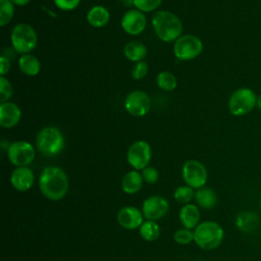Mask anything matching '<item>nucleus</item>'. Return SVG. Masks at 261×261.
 I'll return each instance as SVG.
<instances>
[{
	"label": "nucleus",
	"mask_w": 261,
	"mask_h": 261,
	"mask_svg": "<svg viewBox=\"0 0 261 261\" xmlns=\"http://www.w3.org/2000/svg\"><path fill=\"white\" fill-rule=\"evenodd\" d=\"M39 188L47 199L52 201L61 200L68 191L67 175L60 167L47 166L39 177Z\"/></svg>",
	"instance_id": "nucleus-1"
},
{
	"label": "nucleus",
	"mask_w": 261,
	"mask_h": 261,
	"mask_svg": "<svg viewBox=\"0 0 261 261\" xmlns=\"http://www.w3.org/2000/svg\"><path fill=\"white\" fill-rule=\"evenodd\" d=\"M152 25L157 37L167 43L176 41L182 33L180 19L167 10L156 11L152 16Z\"/></svg>",
	"instance_id": "nucleus-2"
},
{
	"label": "nucleus",
	"mask_w": 261,
	"mask_h": 261,
	"mask_svg": "<svg viewBox=\"0 0 261 261\" xmlns=\"http://www.w3.org/2000/svg\"><path fill=\"white\" fill-rule=\"evenodd\" d=\"M224 238L222 226L211 220L199 223L194 229V242L203 250H214L220 246Z\"/></svg>",
	"instance_id": "nucleus-3"
},
{
	"label": "nucleus",
	"mask_w": 261,
	"mask_h": 261,
	"mask_svg": "<svg viewBox=\"0 0 261 261\" xmlns=\"http://www.w3.org/2000/svg\"><path fill=\"white\" fill-rule=\"evenodd\" d=\"M37 148L45 156H55L64 148V138L59 128L46 126L37 136Z\"/></svg>",
	"instance_id": "nucleus-4"
},
{
	"label": "nucleus",
	"mask_w": 261,
	"mask_h": 261,
	"mask_svg": "<svg viewBox=\"0 0 261 261\" xmlns=\"http://www.w3.org/2000/svg\"><path fill=\"white\" fill-rule=\"evenodd\" d=\"M11 44L15 52L28 54L33 51L38 43L37 33L28 23H18L11 31Z\"/></svg>",
	"instance_id": "nucleus-5"
},
{
	"label": "nucleus",
	"mask_w": 261,
	"mask_h": 261,
	"mask_svg": "<svg viewBox=\"0 0 261 261\" xmlns=\"http://www.w3.org/2000/svg\"><path fill=\"white\" fill-rule=\"evenodd\" d=\"M257 103V94L250 88L237 89L228 99V111L234 116H243L251 112Z\"/></svg>",
	"instance_id": "nucleus-6"
},
{
	"label": "nucleus",
	"mask_w": 261,
	"mask_h": 261,
	"mask_svg": "<svg viewBox=\"0 0 261 261\" xmlns=\"http://www.w3.org/2000/svg\"><path fill=\"white\" fill-rule=\"evenodd\" d=\"M203 51L202 41L194 35L180 36L173 45V53L179 60H192Z\"/></svg>",
	"instance_id": "nucleus-7"
},
{
	"label": "nucleus",
	"mask_w": 261,
	"mask_h": 261,
	"mask_svg": "<svg viewBox=\"0 0 261 261\" xmlns=\"http://www.w3.org/2000/svg\"><path fill=\"white\" fill-rule=\"evenodd\" d=\"M181 175L186 185L196 190L203 188L208 178V172L204 164L193 159L184 163Z\"/></svg>",
	"instance_id": "nucleus-8"
},
{
	"label": "nucleus",
	"mask_w": 261,
	"mask_h": 261,
	"mask_svg": "<svg viewBox=\"0 0 261 261\" xmlns=\"http://www.w3.org/2000/svg\"><path fill=\"white\" fill-rule=\"evenodd\" d=\"M35 155L33 145L25 141L13 142L7 148L8 159L16 167L28 166L34 160Z\"/></svg>",
	"instance_id": "nucleus-9"
},
{
	"label": "nucleus",
	"mask_w": 261,
	"mask_h": 261,
	"mask_svg": "<svg viewBox=\"0 0 261 261\" xmlns=\"http://www.w3.org/2000/svg\"><path fill=\"white\" fill-rule=\"evenodd\" d=\"M152 150L146 141H137L130 145L126 153V159L135 170H143L151 160Z\"/></svg>",
	"instance_id": "nucleus-10"
},
{
	"label": "nucleus",
	"mask_w": 261,
	"mask_h": 261,
	"mask_svg": "<svg viewBox=\"0 0 261 261\" xmlns=\"http://www.w3.org/2000/svg\"><path fill=\"white\" fill-rule=\"evenodd\" d=\"M151 107L150 97L140 90H136L127 94L124 100L125 110L133 116L146 115Z\"/></svg>",
	"instance_id": "nucleus-11"
},
{
	"label": "nucleus",
	"mask_w": 261,
	"mask_h": 261,
	"mask_svg": "<svg viewBox=\"0 0 261 261\" xmlns=\"http://www.w3.org/2000/svg\"><path fill=\"white\" fill-rule=\"evenodd\" d=\"M147 25V18L144 12L139 9H130L126 11L121 18L122 30L132 36L140 35Z\"/></svg>",
	"instance_id": "nucleus-12"
},
{
	"label": "nucleus",
	"mask_w": 261,
	"mask_h": 261,
	"mask_svg": "<svg viewBox=\"0 0 261 261\" xmlns=\"http://www.w3.org/2000/svg\"><path fill=\"white\" fill-rule=\"evenodd\" d=\"M168 202L161 196H151L147 198L142 207L144 217L148 220H157L163 217L168 211Z\"/></svg>",
	"instance_id": "nucleus-13"
},
{
	"label": "nucleus",
	"mask_w": 261,
	"mask_h": 261,
	"mask_svg": "<svg viewBox=\"0 0 261 261\" xmlns=\"http://www.w3.org/2000/svg\"><path fill=\"white\" fill-rule=\"evenodd\" d=\"M143 212L133 206L121 208L117 213V221L125 229H136L143 223Z\"/></svg>",
	"instance_id": "nucleus-14"
},
{
	"label": "nucleus",
	"mask_w": 261,
	"mask_h": 261,
	"mask_svg": "<svg viewBox=\"0 0 261 261\" xmlns=\"http://www.w3.org/2000/svg\"><path fill=\"white\" fill-rule=\"evenodd\" d=\"M34 172L28 166L16 167L10 176L12 187L19 192L29 191L34 185Z\"/></svg>",
	"instance_id": "nucleus-15"
},
{
	"label": "nucleus",
	"mask_w": 261,
	"mask_h": 261,
	"mask_svg": "<svg viewBox=\"0 0 261 261\" xmlns=\"http://www.w3.org/2000/svg\"><path fill=\"white\" fill-rule=\"evenodd\" d=\"M20 108L13 102L0 104V125L4 128L14 127L20 120Z\"/></svg>",
	"instance_id": "nucleus-16"
},
{
	"label": "nucleus",
	"mask_w": 261,
	"mask_h": 261,
	"mask_svg": "<svg viewBox=\"0 0 261 261\" xmlns=\"http://www.w3.org/2000/svg\"><path fill=\"white\" fill-rule=\"evenodd\" d=\"M236 225L243 232L254 231L260 223V218L254 211H242L236 217Z\"/></svg>",
	"instance_id": "nucleus-17"
},
{
	"label": "nucleus",
	"mask_w": 261,
	"mask_h": 261,
	"mask_svg": "<svg viewBox=\"0 0 261 261\" xmlns=\"http://www.w3.org/2000/svg\"><path fill=\"white\" fill-rule=\"evenodd\" d=\"M199 208L194 204H186L179 211V220L185 228H195L200 221Z\"/></svg>",
	"instance_id": "nucleus-18"
},
{
	"label": "nucleus",
	"mask_w": 261,
	"mask_h": 261,
	"mask_svg": "<svg viewBox=\"0 0 261 261\" xmlns=\"http://www.w3.org/2000/svg\"><path fill=\"white\" fill-rule=\"evenodd\" d=\"M110 19L109 10L102 5H95L87 13L88 22L94 28L104 27Z\"/></svg>",
	"instance_id": "nucleus-19"
},
{
	"label": "nucleus",
	"mask_w": 261,
	"mask_h": 261,
	"mask_svg": "<svg viewBox=\"0 0 261 261\" xmlns=\"http://www.w3.org/2000/svg\"><path fill=\"white\" fill-rule=\"evenodd\" d=\"M18 67L22 73L29 76L37 75L41 70L39 59L33 54H22L18 59Z\"/></svg>",
	"instance_id": "nucleus-20"
},
{
	"label": "nucleus",
	"mask_w": 261,
	"mask_h": 261,
	"mask_svg": "<svg viewBox=\"0 0 261 261\" xmlns=\"http://www.w3.org/2000/svg\"><path fill=\"white\" fill-rule=\"evenodd\" d=\"M143 176L138 170H132L125 173L121 180L122 191L126 194H135L139 192L143 186Z\"/></svg>",
	"instance_id": "nucleus-21"
},
{
	"label": "nucleus",
	"mask_w": 261,
	"mask_h": 261,
	"mask_svg": "<svg viewBox=\"0 0 261 261\" xmlns=\"http://www.w3.org/2000/svg\"><path fill=\"white\" fill-rule=\"evenodd\" d=\"M195 200L197 204L204 209H212L217 204V195L214 190L210 188H200L195 193Z\"/></svg>",
	"instance_id": "nucleus-22"
},
{
	"label": "nucleus",
	"mask_w": 261,
	"mask_h": 261,
	"mask_svg": "<svg viewBox=\"0 0 261 261\" xmlns=\"http://www.w3.org/2000/svg\"><path fill=\"white\" fill-rule=\"evenodd\" d=\"M123 53L128 60L139 62L147 56V48L142 42L130 41L125 44L123 48Z\"/></svg>",
	"instance_id": "nucleus-23"
},
{
	"label": "nucleus",
	"mask_w": 261,
	"mask_h": 261,
	"mask_svg": "<svg viewBox=\"0 0 261 261\" xmlns=\"http://www.w3.org/2000/svg\"><path fill=\"white\" fill-rule=\"evenodd\" d=\"M140 234L145 241L153 242L158 239L160 234V227L155 221L147 220L140 226Z\"/></svg>",
	"instance_id": "nucleus-24"
},
{
	"label": "nucleus",
	"mask_w": 261,
	"mask_h": 261,
	"mask_svg": "<svg viewBox=\"0 0 261 261\" xmlns=\"http://www.w3.org/2000/svg\"><path fill=\"white\" fill-rule=\"evenodd\" d=\"M156 83L161 90L167 92L173 91L177 86L176 77L173 73L169 71H161L160 73H158L156 77Z\"/></svg>",
	"instance_id": "nucleus-25"
},
{
	"label": "nucleus",
	"mask_w": 261,
	"mask_h": 261,
	"mask_svg": "<svg viewBox=\"0 0 261 261\" xmlns=\"http://www.w3.org/2000/svg\"><path fill=\"white\" fill-rule=\"evenodd\" d=\"M14 15V4L11 0H0V25H6Z\"/></svg>",
	"instance_id": "nucleus-26"
},
{
	"label": "nucleus",
	"mask_w": 261,
	"mask_h": 261,
	"mask_svg": "<svg viewBox=\"0 0 261 261\" xmlns=\"http://www.w3.org/2000/svg\"><path fill=\"white\" fill-rule=\"evenodd\" d=\"M173 197L176 202L186 205L195 197V192L194 189L189 186H181L176 188Z\"/></svg>",
	"instance_id": "nucleus-27"
},
{
	"label": "nucleus",
	"mask_w": 261,
	"mask_h": 261,
	"mask_svg": "<svg viewBox=\"0 0 261 261\" xmlns=\"http://www.w3.org/2000/svg\"><path fill=\"white\" fill-rule=\"evenodd\" d=\"M162 0H133V4L142 12H151L157 9Z\"/></svg>",
	"instance_id": "nucleus-28"
},
{
	"label": "nucleus",
	"mask_w": 261,
	"mask_h": 261,
	"mask_svg": "<svg viewBox=\"0 0 261 261\" xmlns=\"http://www.w3.org/2000/svg\"><path fill=\"white\" fill-rule=\"evenodd\" d=\"M12 96V86L10 82L4 76H0V102H7Z\"/></svg>",
	"instance_id": "nucleus-29"
},
{
	"label": "nucleus",
	"mask_w": 261,
	"mask_h": 261,
	"mask_svg": "<svg viewBox=\"0 0 261 261\" xmlns=\"http://www.w3.org/2000/svg\"><path fill=\"white\" fill-rule=\"evenodd\" d=\"M173 239L177 244L180 245L190 244L192 241H194V231H191V229L188 228L178 229L174 232Z\"/></svg>",
	"instance_id": "nucleus-30"
},
{
	"label": "nucleus",
	"mask_w": 261,
	"mask_h": 261,
	"mask_svg": "<svg viewBox=\"0 0 261 261\" xmlns=\"http://www.w3.org/2000/svg\"><path fill=\"white\" fill-rule=\"evenodd\" d=\"M148 69H149V66H148L147 62H145L143 60L136 62L132 68V76L135 80H142L148 73Z\"/></svg>",
	"instance_id": "nucleus-31"
},
{
	"label": "nucleus",
	"mask_w": 261,
	"mask_h": 261,
	"mask_svg": "<svg viewBox=\"0 0 261 261\" xmlns=\"http://www.w3.org/2000/svg\"><path fill=\"white\" fill-rule=\"evenodd\" d=\"M142 176H143V178L146 182L155 184L159 178V172L156 168L151 167V166H147L146 168L143 169Z\"/></svg>",
	"instance_id": "nucleus-32"
},
{
	"label": "nucleus",
	"mask_w": 261,
	"mask_h": 261,
	"mask_svg": "<svg viewBox=\"0 0 261 261\" xmlns=\"http://www.w3.org/2000/svg\"><path fill=\"white\" fill-rule=\"evenodd\" d=\"M53 1L59 9L65 10V11L75 9L81 3V0H53Z\"/></svg>",
	"instance_id": "nucleus-33"
},
{
	"label": "nucleus",
	"mask_w": 261,
	"mask_h": 261,
	"mask_svg": "<svg viewBox=\"0 0 261 261\" xmlns=\"http://www.w3.org/2000/svg\"><path fill=\"white\" fill-rule=\"evenodd\" d=\"M10 69V60L5 56L0 57V73L1 75H5Z\"/></svg>",
	"instance_id": "nucleus-34"
},
{
	"label": "nucleus",
	"mask_w": 261,
	"mask_h": 261,
	"mask_svg": "<svg viewBox=\"0 0 261 261\" xmlns=\"http://www.w3.org/2000/svg\"><path fill=\"white\" fill-rule=\"evenodd\" d=\"M11 2L16 6H25L31 2V0H11Z\"/></svg>",
	"instance_id": "nucleus-35"
},
{
	"label": "nucleus",
	"mask_w": 261,
	"mask_h": 261,
	"mask_svg": "<svg viewBox=\"0 0 261 261\" xmlns=\"http://www.w3.org/2000/svg\"><path fill=\"white\" fill-rule=\"evenodd\" d=\"M256 107L261 111V93L257 96V103H256Z\"/></svg>",
	"instance_id": "nucleus-36"
},
{
	"label": "nucleus",
	"mask_w": 261,
	"mask_h": 261,
	"mask_svg": "<svg viewBox=\"0 0 261 261\" xmlns=\"http://www.w3.org/2000/svg\"><path fill=\"white\" fill-rule=\"evenodd\" d=\"M259 209H260V211H261V197H260V199H259Z\"/></svg>",
	"instance_id": "nucleus-37"
}]
</instances>
